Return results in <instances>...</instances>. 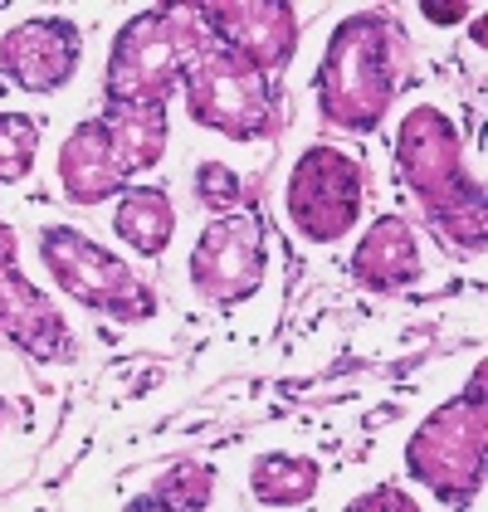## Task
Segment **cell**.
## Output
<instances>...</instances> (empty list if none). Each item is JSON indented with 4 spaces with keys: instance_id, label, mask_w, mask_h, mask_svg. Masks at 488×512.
Segmentation results:
<instances>
[{
    "instance_id": "11",
    "label": "cell",
    "mask_w": 488,
    "mask_h": 512,
    "mask_svg": "<svg viewBox=\"0 0 488 512\" xmlns=\"http://www.w3.org/2000/svg\"><path fill=\"white\" fill-rule=\"evenodd\" d=\"M0 332L20 352L40 356V361H69V356L79 352V342L69 337L59 308L44 303L40 288L20 274V264H15V235L10 230H0Z\"/></svg>"
},
{
    "instance_id": "1",
    "label": "cell",
    "mask_w": 488,
    "mask_h": 512,
    "mask_svg": "<svg viewBox=\"0 0 488 512\" xmlns=\"http://www.w3.org/2000/svg\"><path fill=\"white\" fill-rule=\"evenodd\" d=\"M396 166L430 210L435 230L459 249H484V191L464 176V142L440 108H410L396 127Z\"/></svg>"
},
{
    "instance_id": "7",
    "label": "cell",
    "mask_w": 488,
    "mask_h": 512,
    "mask_svg": "<svg viewBox=\"0 0 488 512\" xmlns=\"http://www.w3.org/2000/svg\"><path fill=\"white\" fill-rule=\"evenodd\" d=\"M288 220L313 244H337L362 215V166L342 147H308L288 176Z\"/></svg>"
},
{
    "instance_id": "15",
    "label": "cell",
    "mask_w": 488,
    "mask_h": 512,
    "mask_svg": "<svg viewBox=\"0 0 488 512\" xmlns=\"http://www.w3.org/2000/svg\"><path fill=\"white\" fill-rule=\"evenodd\" d=\"M113 230L122 244H132L142 259L166 254V244L176 235V210L162 186H122L118 210H113Z\"/></svg>"
},
{
    "instance_id": "3",
    "label": "cell",
    "mask_w": 488,
    "mask_h": 512,
    "mask_svg": "<svg viewBox=\"0 0 488 512\" xmlns=\"http://www.w3.org/2000/svg\"><path fill=\"white\" fill-rule=\"evenodd\" d=\"M210 44V30L201 25L196 5H162V10H142L137 20L122 25L108 54V103H162L171 88L186 79V69L196 64Z\"/></svg>"
},
{
    "instance_id": "13",
    "label": "cell",
    "mask_w": 488,
    "mask_h": 512,
    "mask_svg": "<svg viewBox=\"0 0 488 512\" xmlns=\"http://www.w3.org/2000/svg\"><path fill=\"white\" fill-rule=\"evenodd\" d=\"M425 274V259H420V244H415V230L406 220L386 215L376 220L362 235L357 254H352V278L371 288V293H396L415 278Z\"/></svg>"
},
{
    "instance_id": "12",
    "label": "cell",
    "mask_w": 488,
    "mask_h": 512,
    "mask_svg": "<svg viewBox=\"0 0 488 512\" xmlns=\"http://www.w3.org/2000/svg\"><path fill=\"white\" fill-rule=\"evenodd\" d=\"M59 181H64V196L74 205H103V200H113L127 186L103 118H88L69 132V142L59 152Z\"/></svg>"
},
{
    "instance_id": "8",
    "label": "cell",
    "mask_w": 488,
    "mask_h": 512,
    "mask_svg": "<svg viewBox=\"0 0 488 512\" xmlns=\"http://www.w3.org/2000/svg\"><path fill=\"white\" fill-rule=\"evenodd\" d=\"M269 269V254H264V225L254 215H235L225 210L220 220L205 225V235L191 249V283L201 288L210 303L230 308L249 298Z\"/></svg>"
},
{
    "instance_id": "2",
    "label": "cell",
    "mask_w": 488,
    "mask_h": 512,
    "mask_svg": "<svg viewBox=\"0 0 488 512\" xmlns=\"http://www.w3.org/2000/svg\"><path fill=\"white\" fill-rule=\"evenodd\" d=\"M401 83V40L386 15H347L323 49V69L313 74L318 108L332 127L371 132L381 127Z\"/></svg>"
},
{
    "instance_id": "16",
    "label": "cell",
    "mask_w": 488,
    "mask_h": 512,
    "mask_svg": "<svg viewBox=\"0 0 488 512\" xmlns=\"http://www.w3.org/2000/svg\"><path fill=\"white\" fill-rule=\"evenodd\" d=\"M318 459L308 454H259L249 469V488L269 508H298L318 493Z\"/></svg>"
},
{
    "instance_id": "5",
    "label": "cell",
    "mask_w": 488,
    "mask_h": 512,
    "mask_svg": "<svg viewBox=\"0 0 488 512\" xmlns=\"http://www.w3.org/2000/svg\"><path fill=\"white\" fill-rule=\"evenodd\" d=\"M484 381H474V391H464L440 415H430L406 449L410 473L445 503H464L479 493L484 483Z\"/></svg>"
},
{
    "instance_id": "4",
    "label": "cell",
    "mask_w": 488,
    "mask_h": 512,
    "mask_svg": "<svg viewBox=\"0 0 488 512\" xmlns=\"http://www.w3.org/2000/svg\"><path fill=\"white\" fill-rule=\"evenodd\" d=\"M186 108L191 118L220 132V137H235V142H259L269 127H274V88L269 74L254 69L249 59L230 54L225 44H205L196 54V64L186 69Z\"/></svg>"
},
{
    "instance_id": "20",
    "label": "cell",
    "mask_w": 488,
    "mask_h": 512,
    "mask_svg": "<svg viewBox=\"0 0 488 512\" xmlns=\"http://www.w3.org/2000/svg\"><path fill=\"white\" fill-rule=\"evenodd\" d=\"M420 10H425V20H445V25H454V20H464V15H469L464 5H430V0H425Z\"/></svg>"
},
{
    "instance_id": "6",
    "label": "cell",
    "mask_w": 488,
    "mask_h": 512,
    "mask_svg": "<svg viewBox=\"0 0 488 512\" xmlns=\"http://www.w3.org/2000/svg\"><path fill=\"white\" fill-rule=\"evenodd\" d=\"M44 269L59 278V288L69 298H79L83 308L113 313L122 322H142L157 313V293L122 264L118 254L98 249L88 235L69 230V225H49L40 235Z\"/></svg>"
},
{
    "instance_id": "19",
    "label": "cell",
    "mask_w": 488,
    "mask_h": 512,
    "mask_svg": "<svg viewBox=\"0 0 488 512\" xmlns=\"http://www.w3.org/2000/svg\"><path fill=\"white\" fill-rule=\"evenodd\" d=\"M196 200H201L205 210H215V215L235 210V200H240V176H235L225 161H201V166H196Z\"/></svg>"
},
{
    "instance_id": "17",
    "label": "cell",
    "mask_w": 488,
    "mask_h": 512,
    "mask_svg": "<svg viewBox=\"0 0 488 512\" xmlns=\"http://www.w3.org/2000/svg\"><path fill=\"white\" fill-rule=\"evenodd\" d=\"M210 483H215L210 464L181 459V464H171V469L157 478L152 498H142L137 508H205V503H210Z\"/></svg>"
},
{
    "instance_id": "18",
    "label": "cell",
    "mask_w": 488,
    "mask_h": 512,
    "mask_svg": "<svg viewBox=\"0 0 488 512\" xmlns=\"http://www.w3.org/2000/svg\"><path fill=\"white\" fill-rule=\"evenodd\" d=\"M40 157V122L25 113H0V181H25Z\"/></svg>"
},
{
    "instance_id": "9",
    "label": "cell",
    "mask_w": 488,
    "mask_h": 512,
    "mask_svg": "<svg viewBox=\"0 0 488 512\" xmlns=\"http://www.w3.org/2000/svg\"><path fill=\"white\" fill-rule=\"evenodd\" d=\"M196 10H201V25L210 30V40L249 59L264 74H279L298 49V20L284 0H235V5L210 0Z\"/></svg>"
},
{
    "instance_id": "14",
    "label": "cell",
    "mask_w": 488,
    "mask_h": 512,
    "mask_svg": "<svg viewBox=\"0 0 488 512\" xmlns=\"http://www.w3.org/2000/svg\"><path fill=\"white\" fill-rule=\"evenodd\" d=\"M103 127L113 137V157L122 176L152 171L166 152V108L162 103H108Z\"/></svg>"
},
{
    "instance_id": "10",
    "label": "cell",
    "mask_w": 488,
    "mask_h": 512,
    "mask_svg": "<svg viewBox=\"0 0 488 512\" xmlns=\"http://www.w3.org/2000/svg\"><path fill=\"white\" fill-rule=\"evenodd\" d=\"M79 59H83L79 25H69L59 15L20 20L0 40V74L15 79L25 93H59L79 74Z\"/></svg>"
},
{
    "instance_id": "21",
    "label": "cell",
    "mask_w": 488,
    "mask_h": 512,
    "mask_svg": "<svg viewBox=\"0 0 488 512\" xmlns=\"http://www.w3.org/2000/svg\"><path fill=\"white\" fill-rule=\"evenodd\" d=\"M0 425H5V405H0Z\"/></svg>"
}]
</instances>
